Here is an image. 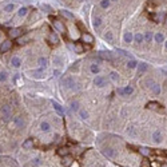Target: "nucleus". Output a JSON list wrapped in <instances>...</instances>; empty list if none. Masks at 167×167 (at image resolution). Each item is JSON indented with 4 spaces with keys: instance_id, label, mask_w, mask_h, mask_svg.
<instances>
[{
    "instance_id": "1",
    "label": "nucleus",
    "mask_w": 167,
    "mask_h": 167,
    "mask_svg": "<svg viewBox=\"0 0 167 167\" xmlns=\"http://www.w3.org/2000/svg\"><path fill=\"white\" fill-rule=\"evenodd\" d=\"M79 83L75 80L74 76H71V75H67V76H64L62 79V87L64 88V90H72V91H76L79 90Z\"/></svg>"
},
{
    "instance_id": "2",
    "label": "nucleus",
    "mask_w": 167,
    "mask_h": 167,
    "mask_svg": "<svg viewBox=\"0 0 167 167\" xmlns=\"http://www.w3.org/2000/svg\"><path fill=\"white\" fill-rule=\"evenodd\" d=\"M0 115H1V119L4 122H8L12 116V108H11L10 104H3L0 107Z\"/></svg>"
},
{
    "instance_id": "3",
    "label": "nucleus",
    "mask_w": 167,
    "mask_h": 167,
    "mask_svg": "<svg viewBox=\"0 0 167 167\" xmlns=\"http://www.w3.org/2000/svg\"><path fill=\"white\" fill-rule=\"evenodd\" d=\"M11 48H12V42H11V39H5L0 43V54L8 52Z\"/></svg>"
},
{
    "instance_id": "4",
    "label": "nucleus",
    "mask_w": 167,
    "mask_h": 167,
    "mask_svg": "<svg viewBox=\"0 0 167 167\" xmlns=\"http://www.w3.org/2000/svg\"><path fill=\"white\" fill-rule=\"evenodd\" d=\"M106 84H107V80H106L104 76H102V75H95V78H94V86L102 88V87H104Z\"/></svg>"
},
{
    "instance_id": "5",
    "label": "nucleus",
    "mask_w": 167,
    "mask_h": 167,
    "mask_svg": "<svg viewBox=\"0 0 167 167\" xmlns=\"http://www.w3.org/2000/svg\"><path fill=\"white\" fill-rule=\"evenodd\" d=\"M102 152L106 158H108V159H114V158H116V150H115L114 147H104L102 150Z\"/></svg>"
},
{
    "instance_id": "6",
    "label": "nucleus",
    "mask_w": 167,
    "mask_h": 167,
    "mask_svg": "<svg viewBox=\"0 0 167 167\" xmlns=\"http://www.w3.org/2000/svg\"><path fill=\"white\" fill-rule=\"evenodd\" d=\"M151 139H152V142H154L155 145H159V143H162V140H163L162 131H160V130H155L154 132H152V135H151Z\"/></svg>"
},
{
    "instance_id": "7",
    "label": "nucleus",
    "mask_w": 167,
    "mask_h": 167,
    "mask_svg": "<svg viewBox=\"0 0 167 167\" xmlns=\"http://www.w3.org/2000/svg\"><path fill=\"white\" fill-rule=\"evenodd\" d=\"M23 35V31H22V28H11L10 31H8V36H10V39L12 40V39H18V37H20Z\"/></svg>"
},
{
    "instance_id": "8",
    "label": "nucleus",
    "mask_w": 167,
    "mask_h": 167,
    "mask_svg": "<svg viewBox=\"0 0 167 167\" xmlns=\"http://www.w3.org/2000/svg\"><path fill=\"white\" fill-rule=\"evenodd\" d=\"M22 64H23L22 57H19L18 55H13V56L10 59V66H11V67H13V68H20V67H22Z\"/></svg>"
},
{
    "instance_id": "9",
    "label": "nucleus",
    "mask_w": 167,
    "mask_h": 167,
    "mask_svg": "<svg viewBox=\"0 0 167 167\" xmlns=\"http://www.w3.org/2000/svg\"><path fill=\"white\" fill-rule=\"evenodd\" d=\"M52 24H54V27H55V30L57 31V32H60V34H64L66 32L64 24H63V22H60L59 19H54Z\"/></svg>"
},
{
    "instance_id": "10",
    "label": "nucleus",
    "mask_w": 167,
    "mask_h": 167,
    "mask_svg": "<svg viewBox=\"0 0 167 167\" xmlns=\"http://www.w3.org/2000/svg\"><path fill=\"white\" fill-rule=\"evenodd\" d=\"M52 107H54V110H55L57 114L60 115V116H64L66 115V111H64V108H63V106L60 104V103H57V102H55V100H52Z\"/></svg>"
},
{
    "instance_id": "11",
    "label": "nucleus",
    "mask_w": 167,
    "mask_h": 167,
    "mask_svg": "<svg viewBox=\"0 0 167 167\" xmlns=\"http://www.w3.org/2000/svg\"><path fill=\"white\" fill-rule=\"evenodd\" d=\"M123 42H125L126 44H131V43H134V32H131V31H126V32L123 34Z\"/></svg>"
},
{
    "instance_id": "12",
    "label": "nucleus",
    "mask_w": 167,
    "mask_h": 167,
    "mask_svg": "<svg viewBox=\"0 0 167 167\" xmlns=\"http://www.w3.org/2000/svg\"><path fill=\"white\" fill-rule=\"evenodd\" d=\"M48 64H50V62H48V59L45 56L37 57V66H39V68H42V70H45V68L48 67Z\"/></svg>"
},
{
    "instance_id": "13",
    "label": "nucleus",
    "mask_w": 167,
    "mask_h": 167,
    "mask_svg": "<svg viewBox=\"0 0 167 167\" xmlns=\"http://www.w3.org/2000/svg\"><path fill=\"white\" fill-rule=\"evenodd\" d=\"M78 116L82 120H88L90 119V112H88L86 108H79V111H78Z\"/></svg>"
},
{
    "instance_id": "14",
    "label": "nucleus",
    "mask_w": 167,
    "mask_h": 167,
    "mask_svg": "<svg viewBox=\"0 0 167 167\" xmlns=\"http://www.w3.org/2000/svg\"><path fill=\"white\" fill-rule=\"evenodd\" d=\"M136 70H138V74H139V75L145 74L146 71L148 70V64H147V63H145V62H138Z\"/></svg>"
},
{
    "instance_id": "15",
    "label": "nucleus",
    "mask_w": 167,
    "mask_h": 167,
    "mask_svg": "<svg viewBox=\"0 0 167 167\" xmlns=\"http://www.w3.org/2000/svg\"><path fill=\"white\" fill-rule=\"evenodd\" d=\"M48 42L51 43V44H59V42H60V39H59V36H57V34L56 32H50L48 34Z\"/></svg>"
},
{
    "instance_id": "16",
    "label": "nucleus",
    "mask_w": 167,
    "mask_h": 167,
    "mask_svg": "<svg viewBox=\"0 0 167 167\" xmlns=\"http://www.w3.org/2000/svg\"><path fill=\"white\" fill-rule=\"evenodd\" d=\"M51 128H52V126H51V123L48 122V120H42V123H40V131L42 132H50Z\"/></svg>"
},
{
    "instance_id": "17",
    "label": "nucleus",
    "mask_w": 167,
    "mask_h": 167,
    "mask_svg": "<svg viewBox=\"0 0 167 167\" xmlns=\"http://www.w3.org/2000/svg\"><path fill=\"white\" fill-rule=\"evenodd\" d=\"M103 39L106 40V42L107 43H110V44H112V43H114V40H115V36H114V32H112V31H106L104 34H103Z\"/></svg>"
},
{
    "instance_id": "18",
    "label": "nucleus",
    "mask_w": 167,
    "mask_h": 167,
    "mask_svg": "<svg viewBox=\"0 0 167 167\" xmlns=\"http://www.w3.org/2000/svg\"><path fill=\"white\" fill-rule=\"evenodd\" d=\"M165 34L163 32H154V42L157 43V44H160V43H165Z\"/></svg>"
},
{
    "instance_id": "19",
    "label": "nucleus",
    "mask_w": 167,
    "mask_h": 167,
    "mask_svg": "<svg viewBox=\"0 0 167 167\" xmlns=\"http://www.w3.org/2000/svg\"><path fill=\"white\" fill-rule=\"evenodd\" d=\"M72 162H74V158L71 157L70 154H68V155H64V157H62V165L64 166V167H70Z\"/></svg>"
},
{
    "instance_id": "20",
    "label": "nucleus",
    "mask_w": 167,
    "mask_h": 167,
    "mask_svg": "<svg viewBox=\"0 0 167 167\" xmlns=\"http://www.w3.org/2000/svg\"><path fill=\"white\" fill-rule=\"evenodd\" d=\"M82 40H83V43H87V44H94V36L91 35V34H88V32H84L82 35Z\"/></svg>"
},
{
    "instance_id": "21",
    "label": "nucleus",
    "mask_w": 167,
    "mask_h": 167,
    "mask_svg": "<svg viewBox=\"0 0 167 167\" xmlns=\"http://www.w3.org/2000/svg\"><path fill=\"white\" fill-rule=\"evenodd\" d=\"M44 71L45 70H42V68H39V70L36 71H31V78H35V79H42V78H44Z\"/></svg>"
},
{
    "instance_id": "22",
    "label": "nucleus",
    "mask_w": 167,
    "mask_h": 167,
    "mask_svg": "<svg viewBox=\"0 0 167 167\" xmlns=\"http://www.w3.org/2000/svg\"><path fill=\"white\" fill-rule=\"evenodd\" d=\"M30 13V10H28V7H20L18 11H16V15L19 16V18H25V16Z\"/></svg>"
},
{
    "instance_id": "23",
    "label": "nucleus",
    "mask_w": 167,
    "mask_h": 167,
    "mask_svg": "<svg viewBox=\"0 0 167 167\" xmlns=\"http://www.w3.org/2000/svg\"><path fill=\"white\" fill-rule=\"evenodd\" d=\"M13 123H15V126L18 128H23L25 126V122H24V118L23 116H16L13 118Z\"/></svg>"
},
{
    "instance_id": "24",
    "label": "nucleus",
    "mask_w": 167,
    "mask_h": 167,
    "mask_svg": "<svg viewBox=\"0 0 167 167\" xmlns=\"http://www.w3.org/2000/svg\"><path fill=\"white\" fill-rule=\"evenodd\" d=\"M102 24H103V19L100 18V16H95L94 20H92V27L95 30H100Z\"/></svg>"
},
{
    "instance_id": "25",
    "label": "nucleus",
    "mask_w": 167,
    "mask_h": 167,
    "mask_svg": "<svg viewBox=\"0 0 167 167\" xmlns=\"http://www.w3.org/2000/svg\"><path fill=\"white\" fill-rule=\"evenodd\" d=\"M134 43H136V44H142V43H145L143 32H135L134 34Z\"/></svg>"
},
{
    "instance_id": "26",
    "label": "nucleus",
    "mask_w": 167,
    "mask_h": 167,
    "mask_svg": "<svg viewBox=\"0 0 167 167\" xmlns=\"http://www.w3.org/2000/svg\"><path fill=\"white\" fill-rule=\"evenodd\" d=\"M150 90H151V92L154 95H160V92H162V87H160V84L159 83H157V82L150 87Z\"/></svg>"
},
{
    "instance_id": "27",
    "label": "nucleus",
    "mask_w": 167,
    "mask_h": 167,
    "mask_svg": "<svg viewBox=\"0 0 167 167\" xmlns=\"http://www.w3.org/2000/svg\"><path fill=\"white\" fill-rule=\"evenodd\" d=\"M90 72L92 75H99L100 74V66L98 63H91L90 64Z\"/></svg>"
},
{
    "instance_id": "28",
    "label": "nucleus",
    "mask_w": 167,
    "mask_h": 167,
    "mask_svg": "<svg viewBox=\"0 0 167 167\" xmlns=\"http://www.w3.org/2000/svg\"><path fill=\"white\" fill-rule=\"evenodd\" d=\"M59 13L63 16V18H66V19H70V20H74L75 19V15H74L72 12H70L68 10H60Z\"/></svg>"
},
{
    "instance_id": "29",
    "label": "nucleus",
    "mask_w": 167,
    "mask_h": 167,
    "mask_svg": "<svg viewBox=\"0 0 167 167\" xmlns=\"http://www.w3.org/2000/svg\"><path fill=\"white\" fill-rule=\"evenodd\" d=\"M136 66H138V62L135 59H128L127 63H126V67H127V70H136Z\"/></svg>"
},
{
    "instance_id": "30",
    "label": "nucleus",
    "mask_w": 167,
    "mask_h": 167,
    "mask_svg": "<svg viewBox=\"0 0 167 167\" xmlns=\"http://www.w3.org/2000/svg\"><path fill=\"white\" fill-rule=\"evenodd\" d=\"M110 79H111V82H114V83H119L120 82V74L118 72V71H111Z\"/></svg>"
},
{
    "instance_id": "31",
    "label": "nucleus",
    "mask_w": 167,
    "mask_h": 167,
    "mask_svg": "<svg viewBox=\"0 0 167 167\" xmlns=\"http://www.w3.org/2000/svg\"><path fill=\"white\" fill-rule=\"evenodd\" d=\"M34 147V139L32 138H28V139H25L24 142H23V148L24 150H31Z\"/></svg>"
},
{
    "instance_id": "32",
    "label": "nucleus",
    "mask_w": 167,
    "mask_h": 167,
    "mask_svg": "<svg viewBox=\"0 0 167 167\" xmlns=\"http://www.w3.org/2000/svg\"><path fill=\"white\" fill-rule=\"evenodd\" d=\"M143 36H145V43H151L154 40V32H151V31L143 32Z\"/></svg>"
},
{
    "instance_id": "33",
    "label": "nucleus",
    "mask_w": 167,
    "mask_h": 167,
    "mask_svg": "<svg viewBox=\"0 0 167 167\" xmlns=\"http://www.w3.org/2000/svg\"><path fill=\"white\" fill-rule=\"evenodd\" d=\"M79 108H80V103L78 102V100H72V102L70 103V110L72 112H76V114H78Z\"/></svg>"
},
{
    "instance_id": "34",
    "label": "nucleus",
    "mask_w": 167,
    "mask_h": 167,
    "mask_svg": "<svg viewBox=\"0 0 167 167\" xmlns=\"http://www.w3.org/2000/svg\"><path fill=\"white\" fill-rule=\"evenodd\" d=\"M111 0H99V7L102 10H108L111 7Z\"/></svg>"
},
{
    "instance_id": "35",
    "label": "nucleus",
    "mask_w": 167,
    "mask_h": 167,
    "mask_svg": "<svg viewBox=\"0 0 167 167\" xmlns=\"http://www.w3.org/2000/svg\"><path fill=\"white\" fill-rule=\"evenodd\" d=\"M3 11H4V12H7V13L13 12V11H15V4H13V3H8V4H5V5H4Z\"/></svg>"
},
{
    "instance_id": "36",
    "label": "nucleus",
    "mask_w": 167,
    "mask_h": 167,
    "mask_svg": "<svg viewBox=\"0 0 167 167\" xmlns=\"http://www.w3.org/2000/svg\"><path fill=\"white\" fill-rule=\"evenodd\" d=\"M123 91H125V96H131L132 94H134V87L132 86H125L123 87Z\"/></svg>"
},
{
    "instance_id": "37",
    "label": "nucleus",
    "mask_w": 167,
    "mask_h": 167,
    "mask_svg": "<svg viewBox=\"0 0 167 167\" xmlns=\"http://www.w3.org/2000/svg\"><path fill=\"white\" fill-rule=\"evenodd\" d=\"M16 40H18V43L20 45H22V44H27V43L30 42V36H28V35H22L20 37H18Z\"/></svg>"
},
{
    "instance_id": "38",
    "label": "nucleus",
    "mask_w": 167,
    "mask_h": 167,
    "mask_svg": "<svg viewBox=\"0 0 167 167\" xmlns=\"http://www.w3.org/2000/svg\"><path fill=\"white\" fill-rule=\"evenodd\" d=\"M99 56L106 60H112V55L110 51H102V52H99Z\"/></svg>"
},
{
    "instance_id": "39",
    "label": "nucleus",
    "mask_w": 167,
    "mask_h": 167,
    "mask_svg": "<svg viewBox=\"0 0 167 167\" xmlns=\"http://www.w3.org/2000/svg\"><path fill=\"white\" fill-rule=\"evenodd\" d=\"M52 62H54V64H55V66H57V67H60V66L63 64V59L59 55H54Z\"/></svg>"
},
{
    "instance_id": "40",
    "label": "nucleus",
    "mask_w": 167,
    "mask_h": 167,
    "mask_svg": "<svg viewBox=\"0 0 167 167\" xmlns=\"http://www.w3.org/2000/svg\"><path fill=\"white\" fill-rule=\"evenodd\" d=\"M8 80V72L7 71H0V83H5Z\"/></svg>"
},
{
    "instance_id": "41",
    "label": "nucleus",
    "mask_w": 167,
    "mask_h": 167,
    "mask_svg": "<svg viewBox=\"0 0 167 167\" xmlns=\"http://www.w3.org/2000/svg\"><path fill=\"white\" fill-rule=\"evenodd\" d=\"M57 154H59L60 157H64V155L70 154V150H68L67 147H60L59 150H57Z\"/></svg>"
},
{
    "instance_id": "42",
    "label": "nucleus",
    "mask_w": 167,
    "mask_h": 167,
    "mask_svg": "<svg viewBox=\"0 0 167 167\" xmlns=\"http://www.w3.org/2000/svg\"><path fill=\"white\" fill-rule=\"evenodd\" d=\"M72 50H74L76 54H83V51H84V47H83L82 44H79V43H78V44H75V45H74Z\"/></svg>"
},
{
    "instance_id": "43",
    "label": "nucleus",
    "mask_w": 167,
    "mask_h": 167,
    "mask_svg": "<svg viewBox=\"0 0 167 167\" xmlns=\"http://www.w3.org/2000/svg\"><path fill=\"white\" fill-rule=\"evenodd\" d=\"M42 163H43V160L40 159V158H34V159L31 160V165H32V166H36V167L40 166Z\"/></svg>"
},
{
    "instance_id": "44",
    "label": "nucleus",
    "mask_w": 167,
    "mask_h": 167,
    "mask_svg": "<svg viewBox=\"0 0 167 167\" xmlns=\"http://www.w3.org/2000/svg\"><path fill=\"white\" fill-rule=\"evenodd\" d=\"M40 8H42L44 12H47V13H52V8H51L50 5H47V4H42L40 5Z\"/></svg>"
},
{
    "instance_id": "45",
    "label": "nucleus",
    "mask_w": 167,
    "mask_h": 167,
    "mask_svg": "<svg viewBox=\"0 0 167 167\" xmlns=\"http://www.w3.org/2000/svg\"><path fill=\"white\" fill-rule=\"evenodd\" d=\"M116 54H119V55H122L125 57H128V52L126 50H122V48H116Z\"/></svg>"
},
{
    "instance_id": "46",
    "label": "nucleus",
    "mask_w": 167,
    "mask_h": 167,
    "mask_svg": "<svg viewBox=\"0 0 167 167\" xmlns=\"http://www.w3.org/2000/svg\"><path fill=\"white\" fill-rule=\"evenodd\" d=\"M139 152L142 155H145V157H147V155H150V150L147 147H140L139 148Z\"/></svg>"
},
{
    "instance_id": "47",
    "label": "nucleus",
    "mask_w": 167,
    "mask_h": 167,
    "mask_svg": "<svg viewBox=\"0 0 167 167\" xmlns=\"http://www.w3.org/2000/svg\"><path fill=\"white\" fill-rule=\"evenodd\" d=\"M127 134H130V135H135V134H136V130H135V127L130 126V127L127 128Z\"/></svg>"
},
{
    "instance_id": "48",
    "label": "nucleus",
    "mask_w": 167,
    "mask_h": 167,
    "mask_svg": "<svg viewBox=\"0 0 167 167\" xmlns=\"http://www.w3.org/2000/svg\"><path fill=\"white\" fill-rule=\"evenodd\" d=\"M116 94L119 96H125V91H123V87H118L116 88Z\"/></svg>"
},
{
    "instance_id": "49",
    "label": "nucleus",
    "mask_w": 167,
    "mask_h": 167,
    "mask_svg": "<svg viewBox=\"0 0 167 167\" xmlns=\"http://www.w3.org/2000/svg\"><path fill=\"white\" fill-rule=\"evenodd\" d=\"M154 83H155V82H154L152 79H150V78H148V79H146V84H147L148 87H151V86L154 84Z\"/></svg>"
},
{
    "instance_id": "50",
    "label": "nucleus",
    "mask_w": 167,
    "mask_h": 167,
    "mask_svg": "<svg viewBox=\"0 0 167 167\" xmlns=\"http://www.w3.org/2000/svg\"><path fill=\"white\" fill-rule=\"evenodd\" d=\"M54 76H55V78H59V76H60V70H54Z\"/></svg>"
},
{
    "instance_id": "51",
    "label": "nucleus",
    "mask_w": 167,
    "mask_h": 167,
    "mask_svg": "<svg viewBox=\"0 0 167 167\" xmlns=\"http://www.w3.org/2000/svg\"><path fill=\"white\" fill-rule=\"evenodd\" d=\"M70 167H79V166H78L75 162H72V163H71V166H70Z\"/></svg>"
},
{
    "instance_id": "52",
    "label": "nucleus",
    "mask_w": 167,
    "mask_h": 167,
    "mask_svg": "<svg viewBox=\"0 0 167 167\" xmlns=\"http://www.w3.org/2000/svg\"><path fill=\"white\" fill-rule=\"evenodd\" d=\"M165 50L167 51V40H165Z\"/></svg>"
},
{
    "instance_id": "53",
    "label": "nucleus",
    "mask_w": 167,
    "mask_h": 167,
    "mask_svg": "<svg viewBox=\"0 0 167 167\" xmlns=\"http://www.w3.org/2000/svg\"><path fill=\"white\" fill-rule=\"evenodd\" d=\"M165 22H166V24H167V16H166V18H165Z\"/></svg>"
},
{
    "instance_id": "54",
    "label": "nucleus",
    "mask_w": 167,
    "mask_h": 167,
    "mask_svg": "<svg viewBox=\"0 0 167 167\" xmlns=\"http://www.w3.org/2000/svg\"><path fill=\"white\" fill-rule=\"evenodd\" d=\"M111 1H118V0H111Z\"/></svg>"
}]
</instances>
